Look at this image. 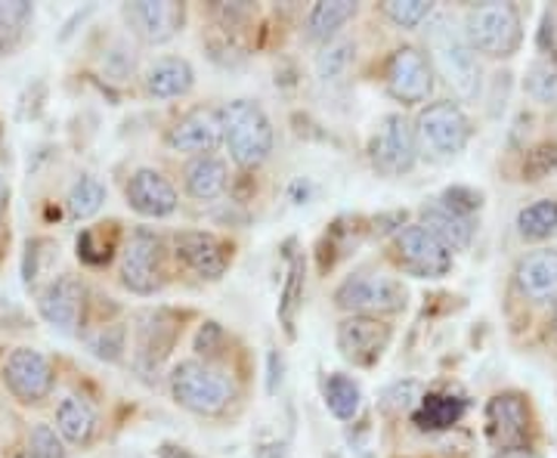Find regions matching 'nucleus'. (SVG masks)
<instances>
[{
    "instance_id": "obj_35",
    "label": "nucleus",
    "mask_w": 557,
    "mask_h": 458,
    "mask_svg": "<svg viewBox=\"0 0 557 458\" xmlns=\"http://www.w3.org/2000/svg\"><path fill=\"white\" fill-rule=\"evenodd\" d=\"M384 16L397 28L412 32L421 22L434 16V3H428V0H391V3H384Z\"/></svg>"
},
{
    "instance_id": "obj_39",
    "label": "nucleus",
    "mask_w": 557,
    "mask_h": 458,
    "mask_svg": "<svg viewBox=\"0 0 557 458\" xmlns=\"http://www.w3.org/2000/svg\"><path fill=\"white\" fill-rule=\"evenodd\" d=\"M35 20V7L25 0H0V32L20 35L28 22Z\"/></svg>"
},
{
    "instance_id": "obj_37",
    "label": "nucleus",
    "mask_w": 557,
    "mask_h": 458,
    "mask_svg": "<svg viewBox=\"0 0 557 458\" xmlns=\"http://www.w3.org/2000/svg\"><path fill=\"white\" fill-rule=\"evenodd\" d=\"M557 174V143H539L523 159V180H545Z\"/></svg>"
},
{
    "instance_id": "obj_30",
    "label": "nucleus",
    "mask_w": 557,
    "mask_h": 458,
    "mask_svg": "<svg viewBox=\"0 0 557 458\" xmlns=\"http://www.w3.org/2000/svg\"><path fill=\"white\" fill-rule=\"evenodd\" d=\"M106 186H102L100 177H94V174H81L75 183H72V189H69V199H65V208H69V214L75 220H90L97 218L102 211V205H106Z\"/></svg>"
},
{
    "instance_id": "obj_31",
    "label": "nucleus",
    "mask_w": 557,
    "mask_h": 458,
    "mask_svg": "<svg viewBox=\"0 0 557 458\" xmlns=\"http://www.w3.org/2000/svg\"><path fill=\"white\" fill-rule=\"evenodd\" d=\"M304 282H307V263L304 258H292L288 276L282 285V298H278V319L288 335H295V322H298L300 304H304Z\"/></svg>"
},
{
    "instance_id": "obj_12",
    "label": "nucleus",
    "mask_w": 557,
    "mask_h": 458,
    "mask_svg": "<svg viewBox=\"0 0 557 458\" xmlns=\"http://www.w3.org/2000/svg\"><path fill=\"white\" fill-rule=\"evenodd\" d=\"M384 87L399 106H421L434 94V69L418 47L403 44L387 57Z\"/></svg>"
},
{
    "instance_id": "obj_45",
    "label": "nucleus",
    "mask_w": 557,
    "mask_h": 458,
    "mask_svg": "<svg viewBox=\"0 0 557 458\" xmlns=\"http://www.w3.org/2000/svg\"><path fill=\"white\" fill-rule=\"evenodd\" d=\"M493 458H539L530 446H518V449H496Z\"/></svg>"
},
{
    "instance_id": "obj_3",
    "label": "nucleus",
    "mask_w": 557,
    "mask_h": 458,
    "mask_svg": "<svg viewBox=\"0 0 557 458\" xmlns=\"http://www.w3.org/2000/svg\"><path fill=\"white\" fill-rule=\"evenodd\" d=\"M171 397L180 409L214 419L230 409V403L236 399V384L226 372L214 369L211 362L201 359H183L171 369Z\"/></svg>"
},
{
    "instance_id": "obj_17",
    "label": "nucleus",
    "mask_w": 557,
    "mask_h": 458,
    "mask_svg": "<svg viewBox=\"0 0 557 458\" xmlns=\"http://www.w3.org/2000/svg\"><path fill=\"white\" fill-rule=\"evenodd\" d=\"M168 149L199 159V156H214L220 143H223V127H220V109H208L199 106L193 112H186L183 119H177L168 127Z\"/></svg>"
},
{
    "instance_id": "obj_32",
    "label": "nucleus",
    "mask_w": 557,
    "mask_h": 458,
    "mask_svg": "<svg viewBox=\"0 0 557 458\" xmlns=\"http://www.w3.org/2000/svg\"><path fill=\"white\" fill-rule=\"evenodd\" d=\"M354 53H357V44L350 38H338L332 40V44H325L317 60L319 81L322 84H338V81H344V75L354 65Z\"/></svg>"
},
{
    "instance_id": "obj_23",
    "label": "nucleus",
    "mask_w": 557,
    "mask_h": 458,
    "mask_svg": "<svg viewBox=\"0 0 557 458\" xmlns=\"http://www.w3.org/2000/svg\"><path fill=\"white\" fill-rule=\"evenodd\" d=\"M57 431L72 446H90L97 431H100L97 406L87 397H81V394H65L57 403Z\"/></svg>"
},
{
    "instance_id": "obj_38",
    "label": "nucleus",
    "mask_w": 557,
    "mask_h": 458,
    "mask_svg": "<svg viewBox=\"0 0 557 458\" xmlns=\"http://www.w3.org/2000/svg\"><path fill=\"white\" fill-rule=\"evenodd\" d=\"M25 449L38 453L40 458H65V440L60 437V431L53 424H35L28 431Z\"/></svg>"
},
{
    "instance_id": "obj_44",
    "label": "nucleus",
    "mask_w": 557,
    "mask_h": 458,
    "mask_svg": "<svg viewBox=\"0 0 557 458\" xmlns=\"http://www.w3.org/2000/svg\"><path fill=\"white\" fill-rule=\"evenodd\" d=\"M7 208H10V183L0 171V239H3V218H7Z\"/></svg>"
},
{
    "instance_id": "obj_36",
    "label": "nucleus",
    "mask_w": 557,
    "mask_h": 458,
    "mask_svg": "<svg viewBox=\"0 0 557 458\" xmlns=\"http://www.w3.org/2000/svg\"><path fill=\"white\" fill-rule=\"evenodd\" d=\"M90 350L100 359H109V362H119L127 350V332L121 325H102L97 335H90Z\"/></svg>"
},
{
    "instance_id": "obj_21",
    "label": "nucleus",
    "mask_w": 557,
    "mask_h": 458,
    "mask_svg": "<svg viewBox=\"0 0 557 458\" xmlns=\"http://www.w3.org/2000/svg\"><path fill=\"white\" fill-rule=\"evenodd\" d=\"M143 84L152 100H180L196 87V69L183 57H159L146 69Z\"/></svg>"
},
{
    "instance_id": "obj_40",
    "label": "nucleus",
    "mask_w": 557,
    "mask_h": 458,
    "mask_svg": "<svg viewBox=\"0 0 557 458\" xmlns=\"http://www.w3.org/2000/svg\"><path fill=\"white\" fill-rule=\"evenodd\" d=\"M437 199L446 208H453L456 214H461V218H478V211L483 208V196H480L478 189H471V186H453V189H446Z\"/></svg>"
},
{
    "instance_id": "obj_8",
    "label": "nucleus",
    "mask_w": 557,
    "mask_h": 458,
    "mask_svg": "<svg viewBox=\"0 0 557 458\" xmlns=\"http://www.w3.org/2000/svg\"><path fill=\"white\" fill-rule=\"evenodd\" d=\"M391 248L399 270L416 280H443L453 270V251L421 223H406L397 230Z\"/></svg>"
},
{
    "instance_id": "obj_47",
    "label": "nucleus",
    "mask_w": 557,
    "mask_h": 458,
    "mask_svg": "<svg viewBox=\"0 0 557 458\" xmlns=\"http://www.w3.org/2000/svg\"><path fill=\"white\" fill-rule=\"evenodd\" d=\"M13 458H40V456L38 453H32V449H20V453H16Z\"/></svg>"
},
{
    "instance_id": "obj_33",
    "label": "nucleus",
    "mask_w": 557,
    "mask_h": 458,
    "mask_svg": "<svg viewBox=\"0 0 557 458\" xmlns=\"http://www.w3.org/2000/svg\"><path fill=\"white\" fill-rule=\"evenodd\" d=\"M424 394H428V387H424L421 381H397V384H391V387L381 394V409H384L387 416H412Z\"/></svg>"
},
{
    "instance_id": "obj_41",
    "label": "nucleus",
    "mask_w": 557,
    "mask_h": 458,
    "mask_svg": "<svg viewBox=\"0 0 557 458\" xmlns=\"http://www.w3.org/2000/svg\"><path fill=\"white\" fill-rule=\"evenodd\" d=\"M539 50H542V53H545L552 62H557V20L552 10L542 16V28H539Z\"/></svg>"
},
{
    "instance_id": "obj_9",
    "label": "nucleus",
    "mask_w": 557,
    "mask_h": 458,
    "mask_svg": "<svg viewBox=\"0 0 557 458\" xmlns=\"http://www.w3.org/2000/svg\"><path fill=\"white\" fill-rule=\"evenodd\" d=\"M0 379H3V387L10 391V397L16 403L40 406V403L53 397L57 369L35 347H16V350H10V357L3 359Z\"/></svg>"
},
{
    "instance_id": "obj_6",
    "label": "nucleus",
    "mask_w": 557,
    "mask_h": 458,
    "mask_svg": "<svg viewBox=\"0 0 557 458\" xmlns=\"http://www.w3.org/2000/svg\"><path fill=\"white\" fill-rule=\"evenodd\" d=\"M416 143L418 152L434 161H446L461 156L468 149V143L474 137L471 119L465 115V109L453 100L428 102L416 119Z\"/></svg>"
},
{
    "instance_id": "obj_46",
    "label": "nucleus",
    "mask_w": 557,
    "mask_h": 458,
    "mask_svg": "<svg viewBox=\"0 0 557 458\" xmlns=\"http://www.w3.org/2000/svg\"><path fill=\"white\" fill-rule=\"evenodd\" d=\"M16 47V35H7V32H0V57L3 53H10Z\"/></svg>"
},
{
    "instance_id": "obj_15",
    "label": "nucleus",
    "mask_w": 557,
    "mask_h": 458,
    "mask_svg": "<svg viewBox=\"0 0 557 458\" xmlns=\"http://www.w3.org/2000/svg\"><path fill=\"white\" fill-rule=\"evenodd\" d=\"M394 341V329L384 319L372 317H347L338 322L335 344H338L341 357L354 362L357 369H372L379 366L381 357L387 354Z\"/></svg>"
},
{
    "instance_id": "obj_28",
    "label": "nucleus",
    "mask_w": 557,
    "mask_h": 458,
    "mask_svg": "<svg viewBox=\"0 0 557 458\" xmlns=\"http://www.w3.org/2000/svg\"><path fill=\"white\" fill-rule=\"evenodd\" d=\"M322 399H325V409L335 419L354 421L359 412V403H362V391H359V384L350 375L332 372L329 379L322 381Z\"/></svg>"
},
{
    "instance_id": "obj_1",
    "label": "nucleus",
    "mask_w": 557,
    "mask_h": 458,
    "mask_svg": "<svg viewBox=\"0 0 557 458\" xmlns=\"http://www.w3.org/2000/svg\"><path fill=\"white\" fill-rule=\"evenodd\" d=\"M424 47H428V62L434 75L453 87L461 102H478L483 90V65H480L478 50L465 35V28L446 10H434L424 28Z\"/></svg>"
},
{
    "instance_id": "obj_42",
    "label": "nucleus",
    "mask_w": 557,
    "mask_h": 458,
    "mask_svg": "<svg viewBox=\"0 0 557 458\" xmlns=\"http://www.w3.org/2000/svg\"><path fill=\"white\" fill-rule=\"evenodd\" d=\"M214 341H223V329H220L218 322H205L199 332V341H196V350L205 354V357H211L214 354Z\"/></svg>"
},
{
    "instance_id": "obj_18",
    "label": "nucleus",
    "mask_w": 557,
    "mask_h": 458,
    "mask_svg": "<svg viewBox=\"0 0 557 458\" xmlns=\"http://www.w3.org/2000/svg\"><path fill=\"white\" fill-rule=\"evenodd\" d=\"M124 199H127L131 211L149 220L171 218L180 208L177 186L156 168H137L124 186Z\"/></svg>"
},
{
    "instance_id": "obj_48",
    "label": "nucleus",
    "mask_w": 557,
    "mask_h": 458,
    "mask_svg": "<svg viewBox=\"0 0 557 458\" xmlns=\"http://www.w3.org/2000/svg\"><path fill=\"white\" fill-rule=\"evenodd\" d=\"M552 335H555L557 341V307H555V317H552Z\"/></svg>"
},
{
    "instance_id": "obj_29",
    "label": "nucleus",
    "mask_w": 557,
    "mask_h": 458,
    "mask_svg": "<svg viewBox=\"0 0 557 458\" xmlns=\"http://www.w3.org/2000/svg\"><path fill=\"white\" fill-rule=\"evenodd\" d=\"M518 233L527 242L552 239L557 233V199H539L520 208Z\"/></svg>"
},
{
    "instance_id": "obj_2",
    "label": "nucleus",
    "mask_w": 557,
    "mask_h": 458,
    "mask_svg": "<svg viewBox=\"0 0 557 458\" xmlns=\"http://www.w3.org/2000/svg\"><path fill=\"white\" fill-rule=\"evenodd\" d=\"M220 127H223V146L230 159L245 171H255L270 159L276 146V131L267 109L258 100H230L220 106Z\"/></svg>"
},
{
    "instance_id": "obj_7",
    "label": "nucleus",
    "mask_w": 557,
    "mask_h": 458,
    "mask_svg": "<svg viewBox=\"0 0 557 458\" xmlns=\"http://www.w3.org/2000/svg\"><path fill=\"white\" fill-rule=\"evenodd\" d=\"M164 258H168V248L159 233L149 226H134L131 236L121 242V285L139 298L159 295L168 282Z\"/></svg>"
},
{
    "instance_id": "obj_20",
    "label": "nucleus",
    "mask_w": 557,
    "mask_h": 458,
    "mask_svg": "<svg viewBox=\"0 0 557 458\" xmlns=\"http://www.w3.org/2000/svg\"><path fill=\"white\" fill-rule=\"evenodd\" d=\"M520 295L533 304H552L557 300V248H536L523 255L515 270Z\"/></svg>"
},
{
    "instance_id": "obj_11",
    "label": "nucleus",
    "mask_w": 557,
    "mask_h": 458,
    "mask_svg": "<svg viewBox=\"0 0 557 458\" xmlns=\"http://www.w3.org/2000/svg\"><path fill=\"white\" fill-rule=\"evenodd\" d=\"M171 255L199 280L218 282L233 263V245L211 230H180L171 236Z\"/></svg>"
},
{
    "instance_id": "obj_13",
    "label": "nucleus",
    "mask_w": 557,
    "mask_h": 458,
    "mask_svg": "<svg viewBox=\"0 0 557 458\" xmlns=\"http://www.w3.org/2000/svg\"><path fill=\"white\" fill-rule=\"evenodd\" d=\"M38 313L62 335H78L87 317V285L72 273L50 280L38 292Z\"/></svg>"
},
{
    "instance_id": "obj_43",
    "label": "nucleus",
    "mask_w": 557,
    "mask_h": 458,
    "mask_svg": "<svg viewBox=\"0 0 557 458\" xmlns=\"http://www.w3.org/2000/svg\"><path fill=\"white\" fill-rule=\"evenodd\" d=\"M159 458H199V456H196L193 449H186V446H177V443H161Z\"/></svg>"
},
{
    "instance_id": "obj_5",
    "label": "nucleus",
    "mask_w": 557,
    "mask_h": 458,
    "mask_svg": "<svg viewBox=\"0 0 557 458\" xmlns=\"http://www.w3.org/2000/svg\"><path fill=\"white\" fill-rule=\"evenodd\" d=\"M409 292L406 285L391 276V273H375V270H359L335 288V307L347 317H397L406 310Z\"/></svg>"
},
{
    "instance_id": "obj_24",
    "label": "nucleus",
    "mask_w": 557,
    "mask_h": 458,
    "mask_svg": "<svg viewBox=\"0 0 557 458\" xmlns=\"http://www.w3.org/2000/svg\"><path fill=\"white\" fill-rule=\"evenodd\" d=\"M421 226L431 230L449 251H465L474 242L478 218H461L453 208H446L443 201L434 199L421 208Z\"/></svg>"
},
{
    "instance_id": "obj_34",
    "label": "nucleus",
    "mask_w": 557,
    "mask_h": 458,
    "mask_svg": "<svg viewBox=\"0 0 557 458\" xmlns=\"http://www.w3.org/2000/svg\"><path fill=\"white\" fill-rule=\"evenodd\" d=\"M523 90L533 97L536 102L545 106H555L557 102V62L552 60H536L527 69V78H523Z\"/></svg>"
},
{
    "instance_id": "obj_19",
    "label": "nucleus",
    "mask_w": 557,
    "mask_h": 458,
    "mask_svg": "<svg viewBox=\"0 0 557 458\" xmlns=\"http://www.w3.org/2000/svg\"><path fill=\"white\" fill-rule=\"evenodd\" d=\"M180 325L171 319L168 310H146L137 317V344H134V359L143 372L159 369L161 359L171 354L174 341H177Z\"/></svg>"
},
{
    "instance_id": "obj_4",
    "label": "nucleus",
    "mask_w": 557,
    "mask_h": 458,
    "mask_svg": "<svg viewBox=\"0 0 557 458\" xmlns=\"http://www.w3.org/2000/svg\"><path fill=\"white\" fill-rule=\"evenodd\" d=\"M461 28L471 40V47L478 50V57H486V60H511L523 44L520 10L505 0L471 7Z\"/></svg>"
},
{
    "instance_id": "obj_10",
    "label": "nucleus",
    "mask_w": 557,
    "mask_h": 458,
    "mask_svg": "<svg viewBox=\"0 0 557 458\" xmlns=\"http://www.w3.org/2000/svg\"><path fill=\"white\" fill-rule=\"evenodd\" d=\"M369 161L381 177H406L418 161L416 127L403 115H384L369 137Z\"/></svg>"
},
{
    "instance_id": "obj_16",
    "label": "nucleus",
    "mask_w": 557,
    "mask_h": 458,
    "mask_svg": "<svg viewBox=\"0 0 557 458\" xmlns=\"http://www.w3.org/2000/svg\"><path fill=\"white\" fill-rule=\"evenodd\" d=\"M530 431H533V412L523 394L505 391L486 403V434L496 449L530 446Z\"/></svg>"
},
{
    "instance_id": "obj_25",
    "label": "nucleus",
    "mask_w": 557,
    "mask_h": 458,
    "mask_svg": "<svg viewBox=\"0 0 557 458\" xmlns=\"http://www.w3.org/2000/svg\"><path fill=\"white\" fill-rule=\"evenodd\" d=\"M468 412V399L456 397V394H440V391H428L418 409L412 412L418 431H446Z\"/></svg>"
},
{
    "instance_id": "obj_26",
    "label": "nucleus",
    "mask_w": 557,
    "mask_h": 458,
    "mask_svg": "<svg viewBox=\"0 0 557 458\" xmlns=\"http://www.w3.org/2000/svg\"><path fill=\"white\" fill-rule=\"evenodd\" d=\"M357 10L359 7L350 0H322L307 16V38L317 40L322 47L338 40L341 28L350 20H357Z\"/></svg>"
},
{
    "instance_id": "obj_14",
    "label": "nucleus",
    "mask_w": 557,
    "mask_h": 458,
    "mask_svg": "<svg viewBox=\"0 0 557 458\" xmlns=\"http://www.w3.org/2000/svg\"><path fill=\"white\" fill-rule=\"evenodd\" d=\"M121 20L127 32L149 47H159L174 40L186 25V7L174 0H139V3H124Z\"/></svg>"
},
{
    "instance_id": "obj_27",
    "label": "nucleus",
    "mask_w": 557,
    "mask_h": 458,
    "mask_svg": "<svg viewBox=\"0 0 557 458\" xmlns=\"http://www.w3.org/2000/svg\"><path fill=\"white\" fill-rule=\"evenodd\" d=\"M119 223H102V226H87L81 230L78 242V260H84L87 267H106L109 260L115 258V248H119Z\"/></svg>"
},
{
    "instance_id": "obj_22",
    "label": "nucleus",
    "mask_w": 557,
    "mask_h": 458,
    "mask_svg": "<svg viewBox=\"0 0 557 458\" xmlns=\"http://www.w3.org/2000/svg\"><path fill=\"white\" fill-rule=\"evenodd\" d=\"M183 189L193 201H218L230 189V168L220 156H199L183 168Z\"/></svg>"
}]
</instances>
